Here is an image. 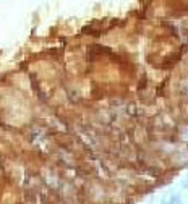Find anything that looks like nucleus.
<instances>
[{"mask_svg": "<svg viewBox=\"0 0 188 204\" xmlns=\"http://www.w3.org/2000/svg\"><path fill=\"white\" fill-rule=\"evenodd\" d=\"M183 186H185V188H188V181H187V183H183Z\"/></svg>", "mask_w": 188, "mask_h": 204, "instance_id": "nucleus-1", "label": "nucleus"}]
</instances>
